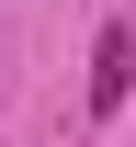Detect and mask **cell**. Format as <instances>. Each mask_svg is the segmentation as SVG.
<instances>
[{
  "label": "cell",
  "instance_id": "cell-1",
  "mask_svg": "<svg viewBox=\"0 0 136 147\" xmlns=\"http://www.w3.org/2000/svg\"><path fill=\"white\" fill-rule=\"evenodd\" d=\"M125 79H136V34L114 23V34L91 45V113H114V102H125Z\"/></svg>",
  "mask_w": 136,
  "mask_h": 147
}]
</instances>
